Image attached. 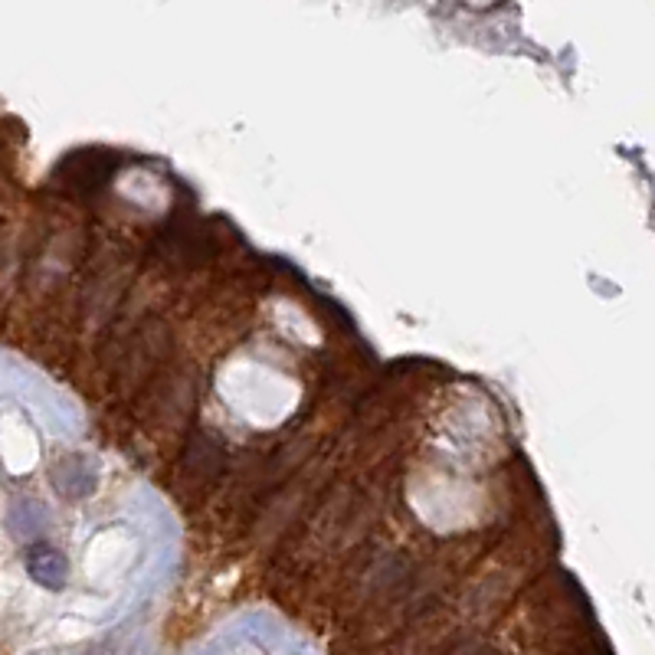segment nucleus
I'll use <instances>...</instances> for the list:
<instances>
[{"mask_svg":"<svg viewBox=\"0 0 655 655\" xmlns=\"http://www.w3.org/2000/svg\"><path fill=\"white\" fill-rule=\"evenodd\" d=\"M115 158L105 151H86V154H73L63 168H59V181L69 190H79V194H89V190L102 187L105 177L112 174Z\"/></svg>","mask_w":655,"mask_h":655,"instance_id":"f257e3e1","label":"nucleus"},{"mask_svg":"<svg viewBox=\"0 0 655 655\" xmlns=\"http://www.w3.org/2000/svg\"><path fill=\"white\" fill-rule=\"evenodd\" d=\"M23 564H27V574L37 580L40 587H50V590H59L69 577V561L56 551V547H46V544L30 547Z\"/></svg>","mask_w":655,"mask_h":655,"instance_id":"f03ea898","label":"nucleus"},{"mask_svg":"<svg viewBox=\"0 0 655 655\" xmlns=\"http://www.w3.org/2000/svg\"><path fill=\"white\" fill-rule=\"evenodd\" d=\"M459 655H498L492 649H466V652H459Z\"/></svg>","mask_w":655,"mask_h":655,"instance_id":"7ed1b4c3","label":"nucleus"},{"mask_svg":"<svg viewBox=\"0 0 655 655\" xmlns=\"http://www.w3.org/2000/svg\"><path fill=\"white\" fill-rule=\"evenodd\" d=\"M33 655H73V652H33Z\"/></svg>","mask_w":655,"mask_h":655,"instance_id":"20e7f679","label":"nucleus"}]
</instances>
